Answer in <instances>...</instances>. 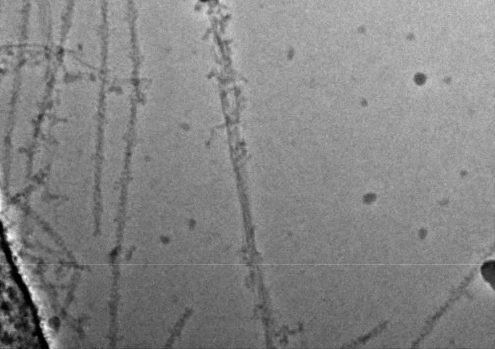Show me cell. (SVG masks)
Returning a JSON list of instances; mask_svg holds the SVG:
<instances>
[{
  "instance_id": "cell-1",
  "label": "cell",
  "mask_w": 495,
  "mask_h": 349,
  "mask_svg": "<svg viewBox=\"0 0 495 349\" xmlns=\"http://www.w3.org/2000/svg\"><path fill=\"white\" fill-rule=\"evenodd\" d=\"M476 272L477 267H475V268H473V270L471 271L470 274H469L467 277H466L465 280L462 281V283L460 284V286L458 287V288H457L456 290L452 292V293H451V297L449 298L447 301H446L445 304H444L443 306H442L441 308H440V310L436 312V314L431 316V318H429V319L428 320L427 323H426L425 326H424L423 330H422L421 333H420V336H418V338H417L416 341L413 342L411 348H416V347L418 346L419 344L421 343L423 340L425 339V338L427 337V336H429V334H431V332H432L433 327H434L435 325L436 324L437 321H438L439 319H440V317H441V316H443L447 310H448L449 307L454 304L456 301H458V299H459L460 296H461L462 294H463V292H465V289H467V287L469 286V284H470L471 282L473 281V278H474Z\"/></svg>"
},
{
  "instance_id": "cell-2",
  "label": "cell",
  "mask_w": 495,
  "mask_h": 349,
  "mask_svg": "<svg viewBox=\"0 0 495 349\" xmlns=\"http://www.w3.org/2000/svg\"><path fill=\"white\" fill-rule=\"evenodd\" d=\"M495 262L494 260H489L484 262L481 267L482 276L484 281L489 283L493 289H495Z\"/></svg>"
},
{
  "instance_id": "cell-3",
  "label": "cell",
  "mask_w": 495,
  "mask_h": 349,
  "mask_svg": "<svg viewBox=\"0 0 495 349\" xmlns=\"http://www.w3.org/2000/svg\"><path fill=\"white\" fill-rule=\"evenodd\" d=\"M201 1H208V0H201Z\"/></svg>"
}]
</instances>
